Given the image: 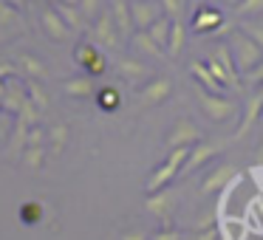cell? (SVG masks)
I'll return each mask as SVG.
<instances>
[{"label":"cell","mask_w":263,"mask_h":240,"mask_svg":"<svg viewBox=\"0 0 263 240\" xmlns=\"http://www.w3.org/2000/svg\"><path fill=\"white\" fill-rule=\"evenodd\" d=\"M184 158H187V150H176V155H173V158L167 161V167H164V170H159V172H156V178H153V181H150V189H159L161 184H164L167 178H170L173 172H176V167L181 164Z\"/></svg>","instance_id":"6da1fadb"},{"label":"cell","mask_w":263,"mask_h":240,"mask_svg":"<svg viewBox=\"0 0 263 240\" xmlns=\"http://www.w3.org/2000/svg\"><path fill=\"white\" fill-rule=\"evenodd\" d=\"M201 102H204L206 105V113H210V116H218V119H223V116H229V113H232V105H229V102H218V99H201Z\"/></svg>","instance_id":"7a4b0ae2"},{"label":"cell","mask_w":263,"mask_h":240,"mask_svg":"<svg viewBox=\"0 0 263 240\" xmlns=\"http://www.w3.org/2000/svg\"><path fill=\"white\" fill-rule=\"evenodd\" d=\"M227 175H232V167H223L221 172H215V178H210V181L204 184V192H212L215 187H221V184L227 181Z\"/></svg>","instance_id":"3957f363"},{"label":"cell","mask_w":263,"mask_h":240,"mask_svg":"<svg viewBox=\"0 0 263 240\" xmlns=\"http://www.w3.org/2000/svg\"><path fill=\"white\" fill-rule=\"evenodd\" d=\"M164 93H167V82H159V88H156V91L153 93H144V102H153V99H159V96H164Z\"/></svg>","instance_id":"277c9868"},{"label":"cell","mask_w":263,"mask_h":240,"mask_svg":"<svg viewBox=\"0 0 263 240\" xmlns=\"http://www.w3.org/2000/svg\"><path fill=\"white\" fill-rule=\"evenodd\" d=\"M170 40H173V43H170V48H173V54H176L178 48H181V26H178V23H176V31H173Z\"/></svg>","instance_id":"5b68a950"},{"label":"cell","mask_w":263,"mask_h":240,"mask_svg":"<svg viewBox=\"0 0 263 240\" xmlns=\"http://www.w3.org/2000/svg\"><path fill=\"white\" fill-rule=\"evenodd\" d=\"M153 240H178L176 234H159V237H153Z\"/></svg>","instance_id":"8992f818"},{"label":"cell","mask_w":263,"mask_h":240,"mask_svg":"<svg viewBox=\"0 0 263 240\" xmlns=\"http://www.w3.org/2000/svg\"><path fill=\"white\" fill-rule=\"evenodd\" d=\"M125 240H142V234H130V237H125Z\"/></svg>","instance_id":"52a82bcc"},{"label":"cell","mask_w":263,"mask_h":240,"mask_svg":"<svg viewBox=\"0 0 263 240\" xmlns=\"http://www.w3.org/2000/svg\"><path fill=\"white\" fill-rule=\"evenodd\" d=\"M198 240H212V234H204V237H198Z\"/></svg>","instance_id":"ba28073f"}]
</instances>
